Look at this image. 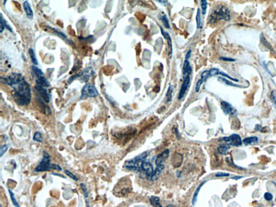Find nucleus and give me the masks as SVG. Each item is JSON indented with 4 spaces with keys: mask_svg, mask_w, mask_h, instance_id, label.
I'll use <instances>...</instances> for the list:
<instances>
[{
    "mask_svg": "<svg viewBox=\"0 0 276 207\" xmlns=\"http://www.w3.org/2000/svg\"><path fill=\"white\" fill-rule=\"evenodd\" d=\"M3 83L7 84L14 89L15 100L20 105H27L31 102V88L28 82L21 74L13 73L8 77H2Z\"/></svg>",
    "mask_w": 276,
    "mask_h": 207,
    "instance_id": "1",
    "label": "nucleus"
},
{
    "mask_svg": "<svg viewBox=\"0 0 276 207\" xmlns=\"http://www.w3.org/2000/svg\"><path fill=\"white\" fill-rule=\"evenodd\" d=\"M50 170H59L61 171L62 169L60 166L55 164L50 163V156L48 153L44 152L43 157L40 161V163L37 166V167L34 169V172H47Z\"/></svg>",
    "mask_w": 276,
    "mask_h": 207,
    "instance_id": "2",
    "label": "nucleus"
},
{
    "mask_svg": "<svg viewBox=\"0 0 276 207\" xmlns=\"http://www.w3.org/2000/svg\"><path fill=\"white\" fill-rule=\"evenodd\" d=\"M230 19V14H229V10L224 6H221L220 8L217 9L213 11V13L211 14L209 22L210 23H216L220 20H225V21H229Z\"/></svg>",
    "mask_w": 276,
    "mask_h": 207,
    "instance_id": "3",
    "label": "nucleus"
},
{
    "mask_svg": "<svg viewBox=\"0 0 276 207\" xmlns=\"http://www.w3.org/2000/svg\"><path fill=\"white\" fill-rule=\"evenodd\" d=\"M119 184H120V187L116 186V189H114V193L116 195L124 196L131 191V183H130L128 178H127L126 180H123V181H120Z\"/></svg>",
    "mask_w": 276,
    "mask_h": 207,
    "instance_id": "4",
    "label": "nucleus"
},
{
    "mask_svg": "<svg viewBox=\"0 0 276 207\" xmlns=\"http://www.w3.org/2000/svg\"><path fill=\"white\" fill-rule=\"evenodd\" d=\"M99 95V92L96 88L91 84H86L83 86L82 89L81 99H88V98H95Z\"/></svg>",
    "mask_w": 276,
    "mask_h": 207,
    "instance_id": "5",
    "label": "nucleus"
},
{
    "mask_svg": "<svg viewBox=\"0 0 276 207\" xmlns=\"http://www.w3.org/2000/svg\"><path fill=\"white\" fill-rule=\"evenodd\" d=\"M221 140H223V142L227 143L228 145L229 146H235V147H238V146H241L242 144V139L240 137V135L238 134H232L229 137H224Z\"/></svg>",
    "mask_w": 276,
    "mask_h": 207,
    "instance_id": "6",
    "label": "nucleus"
},
{
    "mask_svg": "<svg viewBox=\"0 0 276 207\" xmlns=\"http://www.w3.org/2000/svg\"><path fill=\"white\" fill-rule=\"evenodd\" d=\"M189 83H190V76H188V77H184V82H183V83H182V86H181V88H180V91H179V100H181V99L184 97L187 90H188V88L189 87Z\"/></svg>",
    "mask_w": 276,
    "mask_h": 207,
    "instance_id": "7",
    "label": "nucleus"
},
{
    "mask_svg": "<svg viewBox=\"0 0 276 207\" xmlns=\"http://www.w3.org/2000/svg\"><path fill=\"white\" fill-rule=\"evenodd\" d=\"M153 172H154V169H153V167H152V165H151L150 163H149V162H147V161H144V162L142 163V166H141V172H140V173L145 174L147 179H148L150 176L152 175Z\"/></svg>",
    "mask_w": 276,
    "mask_h": 207,
    "instance_id": "8",
    "label": "nucleus"
},
{
    "mask_svg": "<svg viewBox=\"0 0 276 207\" xmlns=\"http://www.w3.org/2000/svg\"><path fill=\"white\" fill-rule=\"evenodd\" d=\"M221 107H222V110L223 111V112L226 114V115H231V116H236L237 114L236 110L230 104L227 103L225 101H223L221 103Z\"/></svg>",
    "mask_w": 276,
    "mask_h": 207,
    "instance_id": "9",
    "label": "nucleus"
},
{
    "mask_svg": "<svg viewBox=\"0 0 276 207\" xmlns=\"http://www.w3.org/2000/svg\"><path fill=\"white\" fill-rule=\"evenodd\" d=\"M36 89L38 90V92L40 94L44 102H46V103H49V100H50V94H49V92L47 91V89L44 87H42V86H39V85H36Z\"/></svg>",
    "mask_w": 276,
    "mask_h": 207,
    "instance_id": "10",
    "label": "nucleus"
},
{
    "mask_svg": "<svg viewBox=\"0 0 276 207\" xmlns=\"http://www.w3.org/2000/svg\"><path fill=\"white\" fill-rule=\"evenodd\" d=\"M168 155H169V150H166L162 153H161L160 155H158L156 159H155V165L156 166L162 165L163 162L167 159Z\"/></svg>",
    "mask_w": 276,
    "mask_h": 207,
    "instance_id": "11",
    "label": "nucleus"
},
{
    "mask_svg": "<svg viewBox=\"0 0 276 207\" xmlns=\"http://www.w3.org/2000/svg\"><path fill=\"white\" fill-rule=\"evenodd\" d=\"M163 170H164V165H163V164L162 165H160V166H156L155 170H154L152 175L148 178V180H150V181H155V180H156V179L160 177V175L162 174Z\"/></svg>",
    "mask_w": 276,
    "mask_h": 207,
    "instance_id": "12",
    "label": "nucleus"
},
{
    "mask_svg": "<svg viewBox=\"0 0 276 207\" xmlns=\"http://www.w3.org/2000/svg\"><path fill=\"white\" fill-rule=\"evenodd\" d=\"M161 32H162V36L165 38V39L167 41V43H168V57L170 58L171 56H172V39H171L170 38V35L167 33V32H164L163 31V29L161 27Z\"/></svg>",
    "mask_w": 276,
    "mask_h": 207,
    "instance_id": "13",
    "label": "nucleus"
},
{
    "mask_svg": "<svg viewBox=\"0 0 276 207\" xmlns=\"http://www.w3.org/2000/svg\"><path fill=\"white\" fill-rule=\"evenodd\" d=\"M191 71H192V69H191V66L189 65V60H185L184 62V65H183V76H184V77L190 76Z\"/></svg>",
    "mask_w": 276,
    "mask_h": 207,
    "instance_id": "14",
    "label": "nucleus"
},
{
    "mask_svg": "<svg viewBox=\"0 0 276 207\" xmlns=\"http://www.w3.org/2000/svg\"><path fill=\"white\" fill-rule=\"evenodd\" d=\"M23 8H24L25 13L26 14V16L29 18V19H33V9L30 6V4L28 1H25L23 3Z\"/></svg>",
    "mask_w": 276,
    "mask_h": 207,
    "instance_id": "15",
    "label": "nucleus"
},
{
    "mask_svg": "<svg viewBox=\"0 0 276 207\" xmlns=\"http://www.w3.org/2000/svg\"><path fill=\"white\" fill-rule=\"evenodd\" d=\"M36 82H37V85H39V86L44 87V88H48V87H49V85H50L49 82L44 77V76H43V77H37Z\"/></svg>",
    "mask_w": 276,
    "mask_h": 207,
    "instance_id": "16",
    "label": "nucleus"
},
{
    "mask_svg": "<svg viewBox=\"0 0 276 207\" xmlns=\"http://www.w3.org/2000/svg\"><path fill=\"white\" fill-rule=\"evenodd\" d=\"M242 143L245 145H251V144H256L258 143V138L257 137H249L242 140Z\"/></svg>",
    "mask_w": 276,
    "mask_h": 207,
    "instance_id": "17",
    "label": "nucleus"
},
{
    "mask_svg": "<svg viewBox=\"0 0 276 207\" xmlns=\"http://www.w3.org/2000/svg\"><path fill=\"white\" fill-rule=\"evenodd\" d=\"M150 202L151 204V206L154 207H162L161 205V201L160 199L156 196H151L150 198Z\"/></svg>",
    "mask_w": 276,
    "mask_h": 207,
    "instance_id": "18",
    "label": "nucleus"
},
{
    "mask_svg": "<svg viewBox=\"0 0 276 207\" xmlns=\"http://www.w3.org/2000/svg\"><path fill=\"white\" fill-rule=\"evenodd\" d=\"M0 21H1V29H0V32H4V28H5V27L8 29L9 32H12V29H11V28L9 27V26L6 23V21L4 20V17H3L2 15H1V16H0Z\"/></svg>",
    "mask_w": 276,
    "mask_h": 207,
    "instance_id": "19",
    "label": "nucleus"
},
{
    "mask_svg": "<svg viewBox=\"0 0 276 207\" xmlns=\"http://www.w3.org/2000/svg\"><path fill=\"white\" fill-rule=\"evenodd\" d=\"M230 150V146L228 145V144H224V145H220L219 147L218 148V151L222 155H225L227 154L228 151Z\"/></svg>",
    "mask_w": 276,
    "mask_h": 207,
    "instance_id": "20",
    "label": "nucleus"
},
{
    "mask_svg": "<svg viewBox=\"0 0 276 207\" xmlns=\"http://www.w3.org/2000/svg\"><path fill=\"white\" fill-rule=\"evenodd\" d=\"M32 70L33 71V73L37 76V77H43L44 76V74H43V72L41 71L39 68H38L36 65H33L32 66Z\"/></svg>",
    "mask_w": 276,
    "mask_h": 207,
    "instance_id": "21",
    "label": "nucleus"
},
{
    "mask_svg": "<svg viewBox=\"0 0 276 207\" xmlns=\"http://www.w3.org/2000/svg\"><path fill=\"white\" fill-rule=\"evenodd\" d=\"M206 181H204L203 183H201V184H200V185H199V186L197 187V189L195 190V194H194V196H193V200H192V204H193V205H195V202H196V199H197V196H198V193H199L200 189H201V188L202 187L203 185H204V183H206Z\"/></svg>",
    "mask_w": 276,
    "mask_h": 207,
    "instance_id": "22",
    "label": "nucleus"
},
{
    "mask_svg": "<svg viewBox=\"0 0 276 207\" xmlns=\"http://www.w3.org/2000/svg\"><path fill=\"white\" fill-rule=\"evenodd\" d=\"M160 19L161 21H162V24L164 25V26L166 28H170V25H169V21H168V19L166 15H162V16H160Z\"/></svg>",
    "mask_w": 276,
    "mask_h": 207,
    "instance_id": "23",
    "label": "nucleus"
},
{
    "mask_svg": "<svg viewBox=\"0 0 276 207\" xmlns=\"http://www.w3.org/2000/svg\"><path fill=\"white\" fill-rule=\"evenodd\" d=\"M29 55H30V57H31V60H32V62L33 63V65H38V60H37V58H36L34 50H33V48L29 49Z\"/></svg>",
    "mask_w": 276,
    "mask_h": 207,
    "instance_id": "24",
    "label": "nucleus"
},
{
    "mask_svg": "<svg viewBox=\"0 0 276 207\" xmlns=\"http://www.w3.org/2000/svg\"><path fill=\"white\" fill-rule=\"evenodd\" d=\"M196 24H197V28L201 29L202 27V17H201V9L197 10V14H196Z\"/></svg>",
    "mask_w": 276,
    "mask_h": 207,
    "instance_id": "25",
    "label": "nucleus"
},
{
    "mask_svg": "<svg viewBox=\"0 0 276 207\" xmlns=\"http://www.w3.org/2000/svg\"><path fill=\"white\" fill-rule=\"evenodd\" d=\"M49 29L52 31V32H54L55 34H56L57 36H59L60 38H63V39H67V38H66V36H65L64 33H62L61 32H60V31H58L56 29H55V28H51V27H49Z\"/></svg>",
    "mask_w": 276,
    "mask_h": 207,
    "instance_id": "26",
    "label": "nucleus"
},
{
    "mask_svg": "<svg viewBox=\"0 0 276 207\" xmlns=\"http://www.w3.org/2000/svg\"><path fill=\"white\" fill-rule=\"evenodd\" d=\"M172 90H173V86L170 85L168 90H167V102H169L172 99Z\"/></svg>",
    "mask_w": 276,
    "mask_h": 207,
    "instance_id": "27",
    "label": "nucleus"
},
{
    "mask_svg": "<svg viewBox=\"0 0 276 207\" xmlns=\"http://www.w3.org/2000/svg\"><path fill=\"white\" fill-rule=\"evenodd\" d=\"M33 139L37 142H42L43 141V135L39 132H36L33 136Z\"/></svg>",
    "mask_w": 276,
    "mask_h": 207,
    "instance_id": "28",
    "label": "nucleus"
},
{
    "mask_svg": "<svg viewBox=\"0 0 276 207\" xmlns=\"http://www.w3.org/2000/svg\"><path fill=\"white\" fill-rule=\"evenodd\" d=\"M9 195H10V198H11V200H12V202H13V204L15 205V206L16 207H20L19 206V204L17 203L16 199L15 198V195H14V193L11 191L10 189H9Z\"/></svg>",
    "mask_w": 276,
    "mask_h": 207,
    "instance_id": "29",
    "label": "nucleus"
},
{
    "mask_svg": "<svg viewBox=\"0 0 276 207\" xmlns=\"http://www.w3.org/2000/svg\"><path fill=\"white\" fill-rule=\"evenodd\" d=\"M201 5H202V10L203 15H206V7H207V2L206 0L201 1Z\"/></svg>",
    "mask_w": 276,
    "mask_h": 207,
    "instance_id": "30",
    "label": "nucleus"
},
{
    "mask_svg": "<svg viewBox=\"0 0 276 207\" xmlns=\"http://www.w3.org/2000/svg\"><path fill=\"white\" fill-rule=\"evenodd\" d=\"M65 173L67 176H69V177H70L71 178H72L73 180H75V181H78V178H77V177L76 176L74 175V174H72V173L71 172H69L68 170H65Z\"/></svg>",
    "mask_w": 276,
    "mask_h": 207,
    "instance_id": "31",
    "label": "nucleus"
},
{
    "mask_svg": "<svg viewBox=\"0 0 276 207\" xmlns=\"http://www.w3.org/2000/svg\"><path fill=\"white\" fill-rule=\"evenodd\" d=\"M219 81H221V82H223L224 83H226V84L229 85V86H234V87H241V88H242L241 86H239V85H236V84H234V83H231V82H229L228 81H227V80H225V79H223V78H222V77H220Z\"/></svg>",
    "mask_w": 276,
    "mask_h": 207,
    "instance_id": "32",
    "label": "nucleus"
},
{
    "mask_svg": "<svg viewBox=\"0 0 276 207\" xmlns=\"http://www.w3.org/2000/svg\"><path fill=\"white\" fill-rule=\"evenodd\" d=\"M8 148H9V146L7 145V144H4V145H2V146H1V154H0V155H1V156H3V155H4V154L7 151Z\"/></svg>",
    "mask_w": 276,
    "mask_h": 207,
    "instance_id": "33",
    "label": "nucleus"
},
{
    "mask_svg": "<svg viewBox=\"0 0 276 207\" xmlns=\"http://www.w3.org/2000/svg\"><path fill=\"white\" fill-rule=\"evenodd\" d=\"M264 199H266L267 201L272 200V199H273V195H272V194H270V193H265V194H264Z\"/></svg>",
    "mask_w": 276,
    "mask_h": 207,
    "instance_id": "34",
    "label": "nucleus"
},
{
    "mask_svg": "<svg viewBox=\"0 0 276 207\" xmlns=\"http://www.w3.org/2000/svg\"><path fill=\"white\" fill-rule=\"evenodd\" d=\"M202 82H203L201 79L197 82V83H196V87H195V92H199V90H200V88H201V86H202Z\"/></svg>",
    "mask_w": 276,
    "mask_h": 207,
    "instance_id": "35",
    "label": "nucleus"
},
{
    "mask_svg": "<svg viewBox=\"0 0 276 207\" xmlns=\"http://www.w3.org/2000/svg\"><path fill=\"white\" fill-rule=\"evenodd\" d=\"M81 187H82V190H83V192H84L85 197H86V198H88V189H86L85 185H84L83 183H81Z\"/></svg>",
    "mask_w": 276,
    "mask_h": 207,
    "instance_id": "36",
    "label": "nucleus"
},
{
    "mask_svg": "<svg viewBox=\"0 0 276 207\" xmlns=\"http://www.w3.org/2000/svg\"><path fill=\"white\" fill-rule=\"evenodd\" d=\"M228 176H229L228 173H226V172H219V173H217L216 174V177H228Z\"/></svg>",
    "mask_w": 276,
    "mask_h": 207,
    "instance_id": "37",
    "label": "nucleus"
},
{
    "mask_svg": "<svg viewBox=\"0 0 276 207\" xmlns=\"http://www.w3.org/2000/svg\"><path fill=\"white\" fill-rule=\"evenodd\" d=\"M220 59L222 60H225V61H236L235 59H230V58H226V57H221Z\"/></svg>",
    "mask_w": 276,
    "mask_h": 207,
    "instance_id": "38",
    "label": "nucleus"
},
{
    "mask_svg": "<svg viewBox=\"0 0 276 207\" xmlns=\"http://www.w3.org/2000/svg\"><path fill=\"white\" fill-rule=\"evenodd\" d=\"M271 99H272L273 102L275 103V108H276V98H275V93H274V92L272 93V95H271Z\"/></svg>",
    "mask_w": 276,
    "mask_h": 207,
    "instance_id": "39",
    "label": "nucleus"
},
{
    "mask_svg": "<svg viewBox=\"0 0 276 207\" xmlns=\"http://www.w3.org/2000/svg\"><path fill=\"white\" fill-rule=\"evenodd\" d=\"M190 55H191V50L189 49V51L187 52L186 56H185V60H189V58Z\"/></svg>",
    "mask_w": 276,
    "mask_h": 207,
    "instance_id": "40",
    "label": "nucleus"
},
{
    "mask_svg": "<svg viewBox=\"0 0 276 207\" xmlns=\"http://www.w3.org/2000/svg\"><path fill=\"white\" fill-rule=\"evenodd\" d=\"M52 174H53V175H55V176H59V177H64V176H62V175H60V174H57V173H55V172H53V173H52Z\"/></svg>",
    "mask_w": 276,
    "mask_h": 207,
    "instance_id": "41",
    "label": "nucleus"
},
{
    "mask_svg": "<svg viewBox=\"0 0 276 207\" xmlns=\"http://www.w3.org/2000/svg\"><path fill=\"white\" fill-rule=\"evenodd\" d=\"M239 178H241V177H234L233 179H239Z\"/></svg>",
    "mask_w": 276,
    "mask_h": 207,
    "instance_id": "42",
    "label": "nucleus"
},
{
    "mask_svg": "<svg viewBox=\"0 0 276 207\" xmlns=\"http://www.w3.org/2000/svg\"><path fill=\"white\" fill-rule=\"evenodd\" d=\"M167 207H174V206H171V205H169V206H167Z\"/></svg>",
    "mask_w": 276,
    "mask_h": 207,
    "instance_id": "43",
    "label": "nucleus"
},
{
    "mask_svg": "<svg viewBox=\"0 0 276 207\" xmlns=\"http://www.w3.org/2000/svg\"><path fill=\"white\" fill-rule=\"evenodd\" d=\"M1 207H2V206H1Z\"/></svg>",
    "mask_w": 276,
    "mask_h": 207,
    "instance_id": "44",
    "label": "nucleus"
}]
</instances>
